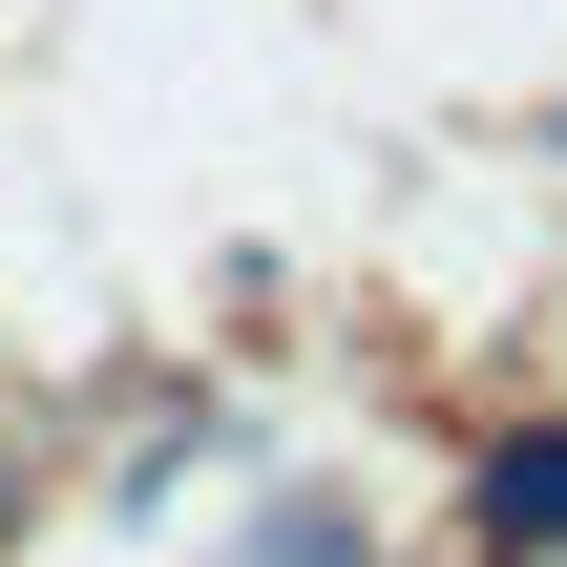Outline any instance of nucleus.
<instances>
[{
	"mask_svg": "<svg viewBox=\"0 0 567 567\" xmlns=\"http://www.w3.org/2000/svg\"><path fill=\"white\" fill-rule=\"evenodd\" d=\"M484 547H505V567L567 547V442H505V463H484Z\"/></svg>",
	"mask_w": 567,
	"mask_h": 567,
	"instance_id": "nucleus-1",
	"label": "nucleus"
},
{
	"mask_svg": "<svg viewBox=\"0 0 567 567\" xmlns=\"http://www.w3.org/2000/svg\"><path fill=\"white\" fill-rule=\"evenodd\" d=\"M0 505H21V484H0Z\"/></svg>",
	"mask_w": 567,
	"mask_h": 567,
	"instance_id": "nucleus-2",
	"label": "nucleus"
}]
</instances>
